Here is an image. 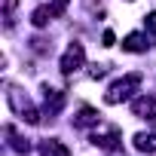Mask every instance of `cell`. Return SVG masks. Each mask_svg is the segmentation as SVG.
Instances as JSON below:
<instances>
[{
  "instance_id": "1",
  "label": "cell",
  "mask_w": 156,
  "mask_h": 156,
  "mask_svg": "<svg viewBox=\"0 0 156 156\" xmlns=\"http://www.w3.org/2000/svg\"><path fill=\"white\" fill-rule=\"evenodd\" d=\"M141 83H144V73H126L122 80H116V83H110V89L104 92V101L107 104H122V101H129L138 89H141Z\"/></svg>"
},
{
  "instance_id": "2",
  "label": "cell",
  "mask_w": 156,
  "mask_h": 156,
  "mask_svg": "<svg viewBox=\"0 0 156 156\" xmlns=\"http://www.w3.org/2000/svg\"><path fill=\"white\" fill-rule=\"evenodd\" d=\"M6 98H9V107H12V110H16V113H19V116H22L25 122H31V126H37V122L43 119V116H40V110H37V107H34V104H31V101H28V98L22 95V89H16V86H9V92H6Z\"/></svg>"
},
{
  "instance_id": "3",
  "label": "cell",
  "mask_w": 156,
  "mask_h": 156,
  "mask_svg": "<svg viewBox=\"0 0 156 156\" xmlns=\"http://www.w3.org/2000/svg\"><path fill=\"white\" fill-rule=\"evenodd\" d=\"M86 64V49H83V43H70L67 49H64V55H61V73L64 76H70V73H76Z\"/></svg>"
},
{
  "instance_id": "4",
  "label": "cell",
  "mask_w": 156,
  "mask_h": 156,
  "mask_svg": "<svg viewBox=\"0 0 156 156\" xmlns=\"http://www.w3.org/2000/svg\"><path fill=\"white\" fill-rule=\"evenodd\" d=\"M89 141H92L95 147H101V150H116V147H119V129H116V126L98 129V132H92Z\"/></svg>"
},
{
  "instance_id": "5",
  "label": "cell",
  "mask_w": 156,
  "mask_h": 156,
  "mask_svg": "<svg viewBox=\"0 0 156 156\" xmlns=\"http://www.w3.org/2000/svg\"><path fill=\"white\" fill-rule=\"evenodd\" d=\"M132 113L138 119H156V98L153 95H138L132 101Z\"/></svg>"
},
{
  "instance_id": "6",
  "label": "cell",
  "mask_w": 156,
  "mask_h": 156,
  "mask_svg": "<svg viewBox=\"0 0 156 156\" xmlns=\"http://www.w3.org/2000/svg\"><path fill=\"white\" fill-rule=\"evenodd\" d=\"M73 126L76 129H98L101 126V113L95 110V107H80V110H76V116H73Z\"/></svg>"
},
{
  "instance_id": "7",
  "label": "cell",
  "mask_w": 156,
  "mask_h": 156,
  "mask_svg": "<svg viewBox=\"0 0 156 156\" xmlns=\"http://www.w3.org/2000/svg\"><path fill=\"white\" fill-rule=\"evenodd\" d=\"M43 107H46L49 116H55L64 107V92L61 89H52V86H43Z\"/></svg>"
},
{
  "instance_id": "8",
  "label": "cell",
  "mask_w": 156,
  "mask_h": 156,
  "mask_svg": "<svg viewBox=\"0 0 156 156\" xmlns=\"http://www.w3.org/2000/svg\"><path fill=\"white\" fill-rule=\"evenodd\" d=\"M135 150H141V153H156V135H153V132H138V135H135Z\"/></svg>"
},
{
  "instance_id": "9",
  "label": "cell",
  "mask_w": 156,
  "mask_h": 156,
  "mask_svg": "<svg viewBox=\"0 0 156 156\" xmlns=\"http://www.w3.org/2000/svg\"><path fill=\"white\" fill-rule=\"evenodd\" d=\"M40 156H70V150H67L61 141L49 138V141H43V144H40Z\"/></svg>"
},
{
  "instance_id": "10",
  "label": "cell",
  "mask_w": 156,
  "mask_h": 156,
  "mask_svg": "<svg viewBox=\"0 0 156 156\" xmlns=\"http://www.w3.org/2000/svg\"><path fill=\"white\" fill-rule=\"evenodd\" d=\"M52 19H55L52 6H37V9L31 12V22H34V28H46V25H49Z\"/></svg>"
},
{
  "instance_id": "11",
  "label": "cell",
  "mask_w": 156,
  "mask_h": 156,
  "mask_svg": "<svg viewBox=\"0 0 156 156\" xmlns=\"http://www.w3.org/2000/svg\"><path fill=\"white\" fill-rule=\"evenodd\" d=\"M122 49L126 52H147V37L144 34H129L122 40Z\"/></svg>"
},
{
  "instance_id": "12",
  "label": "cell",
  "mask_w": 156,
  "mask_h": 156,
  "mask_svg": "<svg viewBox=\"0 0 156 156\" xmlns=\"http://www.w3.org/2000/svg\"><path fill=\"white\" fill-rule=\"evenodd\" d=\"M6 138H9V147L16 150V153H31V141L28 138H22V135H16V129H6Z\"/></svg>"
},
{
  "instance_id": "13",
  "label": "cell",
  "mask_w": 156,
  "mask_h": 156,
  "mask_svg": "<svg viewBox=\"0 0 156 156\" xmlns=\"http://www.w3.org/2000/svg\"><path fill=\"white\" fill-rule=\"evenodd\" d=\"M144 25H147V31H150V37L156 40V9H153L150 16H144Z\"/></svg>"
},
{
  "instance_id": "14",
  "label": "cell",
  "mask_w": 156,
  "mask_h": 156,
  "mask_svg": "<svg viewBox=\"0 0 156 156\" xmlns=\"http://www.w3.org/2000/svg\"><path fill=\"white\" fill-rule=\"evenodd\" d=\"M104 73H107V64H92V67H89V76H92V80H101Z\"/></svg>"
},
{
  "instance_id": "15",
  "label": "cell",
  "mask_w": 156,
  "mask_h": 156,
  "mask_svg": "<svg viewBox=\"0 0 156 156\" xmlns=\"http://www.w3.org/2000/svg\"><path fill=\"white\" fill-rule=\"evenodd\" d=\"M67 3H70V0H52V12H55V19L67 9Z\"/></svg>"
},
{
  "instance_id": "16",
  "label": "cell",
  "mask_w": 156,
  "mask_h": 156,
  "mask_svg": "<svg viewBox=\"0 0 156 156\" xmlns=\"http://www.w3.org/2000/svg\"><path fill=\"white\" fill-rule=\"evenodd\" d=\"M113 43H116L113 31H104V34H101V46H113Z\"/></svg>"
},
{
  "instance_id": "17",
  "label": "cell",
  "mask_w": 156,
  "mask_h": 156,
  "mask_svg": "<svg viewBox=\"0 0 156 156\" xmlns=\"http://www.w3.org/2000/svg\"><path fill=\"white\" fill-rule=\"evenodd\" d=\"M16 6H19V0H3V12H6V16H9Z\"/></svg>"
}]
</instances>
